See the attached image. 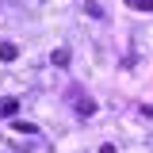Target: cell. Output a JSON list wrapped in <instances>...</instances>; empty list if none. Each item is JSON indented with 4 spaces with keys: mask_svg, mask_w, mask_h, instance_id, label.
Segmentation results:
<instances>
[{
    "mask_svg": "<svg viewBox=\"0 0 153 153\" xmlns=\"http://www.w3.org/2000/svg\"><path fill=\"white\" fill-rule=\"evenodd\" d=\"M16 111H19V100H12V96H8V100H0V115H4V119H12Z\"/></svg>",
    "mask_w": 153,
    "mask_h": 153,
    "instance_id": "cell-1",
    "label": "cell"
},
{
    "mask_svg": "<svg viewBox=\"0 0 153 153\" xmlns=\"http://www.w3.org/2000/svg\"><path fill=\"white\" fill-rule=\"evenodd\" d=\"M16 46H12V42H0V61H16Z\"/></svg>",
    "mask_w": 153,
    "mask_h": 153,
    "instance_id": "cell-2",
    "label": "cell"
},
{
    "mask_svg": "<svg viewBox=\"0 0 153 153\" xmlns=\"http://www.w3.org/2000/svg\"><path fill=\"white\" fill-rule=\"evenodd\" d=\"M126 8H134V12H153V0H126Z\"/></svg>",
    "mask_w": 153,
    "mask_h": 153,
    "instance_id": "cell-3",
    "label": "cell"
},
{
    "mask_svg": "<svg viewBox=\"0 0 153 153\" xmlns=\"http://www.w3.org/2000/svg\"><path fill=\"white\" fill-rule=\"evenodd\" d=\"M54 65H69V50H54Z\"/></svg>",
    "mask_w": 153,
    "mask_h": 153,
    "instance_id": "cell-4",
    "label": "cell"
},
{
    "mask_svg": "<svg viewBox=\"0 0 153 153\" xmlns=\"http://www.w3.org/2000/svg\"><path fill=\"white\" fill-rule=\"evenodd\" d=\"M16 134H38V130L31 126V123H16Z\"/></svg>",
    "mask_w": 153,
    "mask_h": 153,
    "instance_id": "cell-5",
    "label": "cell"
}]
</instances>
